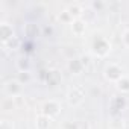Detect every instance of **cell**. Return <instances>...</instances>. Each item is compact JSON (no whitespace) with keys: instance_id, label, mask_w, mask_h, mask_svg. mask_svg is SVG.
<instances>
[{"instance_id":"5","label":"cell","mask_w":129,"mask_h":129,"mask_svg":"<svg viewBox=\"0 0 129 129\" xmlns=\"http://www.w3.org/2000/svg\"><path fill=\"white\" fill-rule=\"evenodd\" d=\"M94 52L97 55H105L108 52V43L103 38H97L94 41Z\"/></svg>"},{"instance_id":"7","label":"cell","mask_w":129,"mask_h":129,"mask_svg":"<svg viewBox=\"0 0 129 129\" xmlns=\"http://www.w3.org/2000/svg\"><path fill=\"white\" fill-rule=\"evenodd\" d=\"M72 30L76 34V35H82L85 32V23L81 21V20H75L72 21Z\"/></svg>"},{"instance_id":"11","label":"cell","mask_w":129,"mask_h":129,"mask_svg":"<svg viewBox=\"0 0 129 129\" xmlns=\"http://www.w3.org/2000/svg\"><path fill=\"white\" fill-rule=\"evenodd\" d=\"M18 69H20V72H29V59L27 58H20Z\"/></svg>"},{"instance_id":"16","label":"cell","mask_w":129,"mask_h":129,"mask_svg":"<svg viewBox=\"0 0 129 129\" xmlns=\"http://www.w3.org/2000/svg\"><path fill=\"white\" fill-rule=\"evenodd\" d=\"M0 129H14V127H12V124H11L8 120H3L2 124H0Z\"/></svg>"},{"instance_id":"3","label":"cell","mask_w":129,"mask_h":129,"mask_svg":"<svg viewBox=\"0 0 129 129\" xmlns=\"http://www.w3.org/2000/svg\"><path fill=\"white\" fill-rule=\"evenodd\" d=\"M0 37H2V43H8L11 38H14V32H12V27L6 23H3L0 26Z\"/></svg>"},{"instance_id":"2","label":"cell","mask_w":129,"mask_h":129,"mask_svg":"<svg viewBox=\"0 0 129 129\" xmlns=\"http://www.w3.org/2000/svg\"><path fill=\"white\" fill-rule=\"evenodd\" d=\"M84 100V93L81 88H75L69 93V103L70 105H78Z\"/></svg>"},{"instance_id":"9","label":"cell","mask_w":129,"mask_h":129,"mask_svg":"<svg viewBox=\"0 0 129 129\" xmlns=\"http://www.w3.org/2000/svg\"><path fill=\"white\" fill-rule=\"evenodd\" d=\"M24 32H26L27 37H37V34H38V27H37V24H32V23H30V24L26 26Z\"/></svg>"},{"instance_id":"6","label":"cell","mask_w":129,"mask_h":129,"mask_svg":"<svg viewBox=\"0 0 129 129\" xmlns=\"http://www.w3.org/2000/svg\"><path fill=\"white\" fill-rule=\"evenodd\" d=\"M5 90H6V93H8L9 96H15V94L20 93L21 85H20V82H17V81H14V82H8V84L5 85Z\"/></svg>"},{"instance_id":"13","label":"cell","mask_w":129,"mask_h":129,"mask_svg":"<svg viewBox=\"0 0 129 129\" xmlns=\"http://www.w3.org/2000/svg\"><path fill=\"white\" fill-rule=\"evenodd\" d=\"M67 11H69V14H70L72 17H78V15L81 14V8H79L78 5H73V6H70Z\"/></svg>"},{"instance_id":"18","label":"cell","mask_w":129,"mask_h":129,"mask_svg":"<svg viewBox=\"0 0 129 129\" xmlns=\"http://www.w3.org/2000/svg\"><path fill=\"white\" fill-rule=\"evenodd\" d=\"M70 17H72V15L69 14V11H64V14L61 15V18H62V20H70Z\"/></svg>"},{"instance_id":"1","label":"cell","mask_w":129,"mask_h":129,"mask_svg":"<svg viewBox=\"0 0 129 129\" xmlns=\"http://www.w3.org/2000/svg\"><path fill=\"white\" fill-rule=\"evenodd\" d=\"M58 112H59V105H58L56 102H53V100L47 102V103L44 105V108H43V114L47 115L49 118L53 117V115H56Z\"/></svg>"},{"instance_id":"10","label":"cell","mask_w":129,"mask_h":129,"mask_svg":"<svg viewBox=\"0 0 129 129\" xmlns=\"http://www.w3.org/2000/svg\"><path fill=\"white\" fill-rule=\"evenodd\" d=\"M70 69L75 72V73H78V72H81L82 69H84V66H82V62H81V59H73L72 62H70Z\"/></svg>"},{"instance_id":"21","label":"cell","mask_w":129,"mask_h":129,"mask_svg":"<svg viewBox=\"0 0 129 129\" xmlns=\"http://www.w3.org/2000/svg\"><path fill=\"white\" fill-rule=\"evenodd\" d=\"M123 40H124V43H126V44L129 46V30H127V32L124 34V37H123Z\"/></svg>"},{"instance_id":"14","label":"cell","mask_w":129,"mask_h":129,"mask_svg":"<svg viewBox=\"0 0 129 129\" xmlns=\"http://www.w3.org/2000/svg\"><path fill=\"white\" fill-rule=\"evenodd\" d=\"M18 44H20V41L14 37V38H11L8 43H5V46H8V47H18Z\"/></svg>"},{"instance_id":"17","label":"cell","mask_w":129,"mask_h":129,"mask_svg":"<svg viewBox=\"0 0 129 129\" xmlns=\"http://www.w3.org/2000/svg\"><path fill=\"white\" fill-rule=\"evenodd\" d=\"M81 62H82L84 67L88 66V64H90V56H82V58H81Z\"/></svg>"},{"instance_id":"19","label":"cell","mask_w":129,"mask_h":129,"mask_svg":"<svg viewBox=\"0 0 129 129\" xmlns=\"http://www.w3.org/2000/svg\"><path fill=\"white\" fill-rule=\"evenodd\" d=\"M93 6H94L96 9H100V8H103V3H100V2H94Z\"/></svg>"},{"instance_id":"4","label":"cell","mask_w":129,"mask_h":129,"mask_svg":"<svg viewBox=\"0 0 129 129\" xmlns=\"http://www.w3.org/2000/svg\"><path fill=\"white\" fill-rule=\"evenodd\" d=\"M105 75H106L108 79H112V81H120L121 79V70L117 66H109L105 70Z\"/></svg>"},{"instance_id":"15","label":"cell","mask_w":129,"mask_h":129,"mask_svg":"<svg viewBox=\"0 0 129 129\" xmlns=\"http://www.w3.org/2000/svg\"><path fill=\"white\" fill-rule=\"evenodd\" d=\"M20 82H27L29 81V73L27 72H20Z\"/></svg>"},{"instance_id":"12","label":"cell","mask_w":129,"mask_h":129,"mask_svg":"<svg viewBox=\"0 0 129 129\" xmlns=\"http://www.w3.org/2000/svg\"><path fill=\"white\" fill-rule=\"evenodd\" d=\"M118 88L121 91H129V78H121L118 81Z\"/></svg>"},{"instance_id":"20","label":"cell","mask_w":129,"mask_h":129,"mask_svg":"<svg viewBox=\"0 0 129 129\" xmlns=\"http://www.w3.org/2000/svg\"><path fill=\"white\" fill-rule=\"evenodd\" d=\"M44 34H46V35H52V34H53V29L49 26V27H46V29H44Z\"/></svg>"},{"instance_id":"8","label":"cell","mask_w":129,"mask_h":129,"mask_svg":"<svg viewBox=\"0 0 129 129\" xmlns=\"http://www.w3.org/2000/svg\"><path fill=\"white\" fill-rule=\"evenodd\" d=\"M49 124H50V118L47 115H40L37 118V127L38 129H49Z\"/></svg>"}]
</instances>
